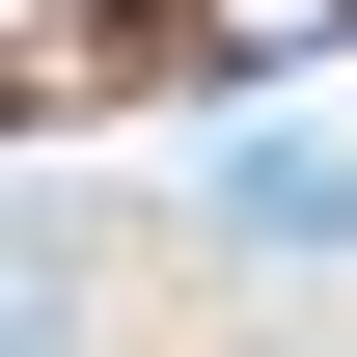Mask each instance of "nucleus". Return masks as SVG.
<instances>
[{
	"label": "nucleus",
	"instance_id": "2",
	"mask_svg": "<svg viewBox=\"0 0 357 357\" xmlns=\"http://www.w3.org/2000/svg\"><path fill=\"white\" fill-rule=\"evenodd\" d=\"M0 357H83V248H0Z\"/></svg>",
	"mask_w": 357,
	"mask_h": 357
},
{
	"label": "nucleus",
	"instance_id": "1",
	"mask_svg": "<svg viewBox=\"0 0 357 357\" xmlns=\"http://www.w3.org/2000/svg\"><path fill=\"white\" fill-rule=\"evenodd\" d=\"M220 248H275V275H357V165H330V137H220Z\"/></svg>",
	"mask_w": 357,
	"mask_h": 357
}]
</instances>
